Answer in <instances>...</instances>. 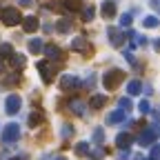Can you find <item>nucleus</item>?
<instances>
[{
	"label": "nucleus",
	"mask_w": 160,
	"mask_h": 160,
	"mask_svg": "<svg viewBox=\"0 0 160 160\" xmlns=\"http://www.w3.org/2000/svg\"><path fill=\"white\" fill-rule=\"evenodd\" d=\"M122 78H125L122 69H109V71L105 73V78H102V82H105L107 89H116L120 82H122Z\"/></svg>",
	"instance_id": "f257e3e1"
},
{
	"label": "nucleus",
	"mask_w": 160,
	"mask_h": 160,
	"mask_svg": "<svg viewBox=\"0 0 160 160\" xmlns=\"http://www.w3.org/2000/svg\"><path fill=\"white\" fill-rule=\"evenodd\" d=\"M0 20H2L7 27H13V25H18L20 20H22V16L18 13V9H16V7H7L2 13H0Z\"/></svg>",
	"instance_id": "f03ea898"
},
{
	"label": "nucleus",
	"mask_w": 160,
	"mask_h": 160,
	"mask_svg": "<svg viewBox=\"0 0 160 160\" xmlns=\"http://www.w3.org/2000/svg\"><path fill=\"white\" fill-rule=\"evenodd\" d=\"M156 136H158V125H151L149 129H145L142 133H140V138H138V142H140V147H147V145H153V142H156Z\"/></svg>",
	"instance_id": "7ed1b4c3"
},
{
	"label": "nucleus",
	"mask_w": 160,
	"mask_h": 160,
	"mask_svg": "<svg viewBox=\"0 0 160 160\" xmlns=\"http://www.w3.org/2000/svg\"><path fill=\"white\" fill-rule=\"evenodd\" d=\"M2 142H16V140L20 138V127L16 125V122H9L5 129H2Z\"/></svg>",
	"instance_id": "20e7f679"
},
{
	"label": "nucleus",
	"mask_w": 160,
	"mask_h": 160,
	"mask_svg": "<svg viewBox=\"0 0 160 160\" xmlns=\"http://www.w3.org/2000/svg\"><path fill=\"white\" fill-rule=\"evenodd\" d=\"M38 71H40V76H42V80H45V82H51V80H53V76H56V67H53L51 62H47V60L38 62Z\"/></svg>",
	"instance_id": "39448f33"
},
{
	"label": "nucleus",
	"mask_w": 160,
	"mask_h": 160,
	"mask_svg": "<svg viewBox=\"0 0 160 160\" xmlns=\"http://www.w3.org/2000/svg\"><path fill=\"white\" fill-rule=\"evenodd\" d=\"M20 107H22V100H20V96H9L7 102H5V111L9 116H16L20 111Z\"/></svg>",
	"instance_id": "423d86ee"
},
{
	"label": "nucleus",
	"mask_w": 160,
	"mask_h": 160,
	"mask_svg": "<svg viewBox=\"0 0 160 160\" xmlns=\"http://www.w3.org/2000/svg\"><path fill=\"white\" fill-rule=\"evenodd\" d=\"M107 33H109V40H111L113 47H120V45L125 42V31H120V29L111 27V29H107Z\"/></svg>",
	"instance_id": "0eeeda50"
},
{
	"label": "nucleus",
	"mask_w": 160,
	"mask_h": 160,
	"mask_svg": "<svg viewBox=\"0 0 160 160\" xmlns=\"http://www.w3.org/2000/svg\"><path fill=\"white\" fill-rule=\"evenodd\" d=\"M122 120H127V111L122 109H116L107 116V125H118V122H122Z\"/></svg>",
	"instance_id": "6e6552de"
},
{
	"label": "nucleus",
	"mask_w": 160,
	"mask_h": 160,
	"mask_svg": "<svg viewBox=\"0 0 160 160\" xmlns=\"http://www.w3.org/2000/svg\"><path fill=\"white\" fill-rule=\"evenodd\" d=\"M131 142H133V138H131V133H118V138H116V145L120 147V149H129L131 147Z\"/></svg>",
	"instance_id": "1a4fd4ad"
},
{
	"label": "nucleus",
	"mask_w": 160,
	"mask_h": 160,
	"mask_svg": "<svg viewBox=\"0 0 160 160\" xmlns=\"http://www.w3.org/2000/svg\"><path fill=\"white\" fill-rule=\"evenodd\" d=\"M60 87H62V89H76L78 87V78L76 76H62V78H60Z\"/></svg>",
	"instance_id": "9d476101"
},
{
	"label": "nucleus",
	"mask_w": 160,
	"mask_h": 160,
	"mask_svg": "<svg viewBox=\"0 0 160 160\" xmlns=\"http://www.w3.org/2000/svg\"><path fill=\"white\" fill-rule=\"evenodd\" d=\"M22 29H25V31H36V29H38V18H36V16L22 18Z\"/></svg>",
	"instance_id": "9b49d317"
},
{
	"label": "nucleus",
	"mask_w": 160,
	"mask_h": 160,
	"mask_svg": "<svg viewBox=\"0 0 160 160\" xmlns=\"http://www.w3.org/2000/svg\"><path fill=\"white\" fill-rule=\"evenodd\" d=\"M69 109H71L73 113H78V116H85V111H87V105L82 102V100H71V102H69Z\"/></svg>",
	"instance_id": "f8f14e48"
},
{
	"label": "nucleus",
	"mask_w": 160,
	"mask_h": 160,
	"mask_svg": "<svg viewBox=\"0 0 160 160\" xmlns=\"http://www.w3.org/2000/svg\"><path fill=\"white\" fill-rule=\"evenodd\" d=\"M71 49H76V51L82 53V51H87V49H91V47L87 45L85 38H73V40H71Z\"/></svg>",
	"instance_id": "ddd939ff"
},
{
	"label": "nucleus",
	"mask_w": 160,
	"mask_h": 160,
	"mask_svg": "<svg viewBox=\"0 0 160 160\" xmlns=\"http://www.w3.org/2000/svg\"><path fill=\"white\" fill-rule=\"evenodd\" d=\"M42 51L47 53V58H49V60H60V58H62V53H60V49H58L56 45H49V47H45Z\"/></svg>",
	"instance_id": "4468645a"
},
{
	"label": "nucleus",
	"mask_w": 160,
	"mask_h": 160,
	"mask_svg": "<svg viewBox=\"0 0 160 160\" xmlns=\"http://www.w3.org/2000/svg\"><path fill=\"white\" fill-rule=\"evenodd\" d=\"M127 91H129V96H138L140 91H142V82H140V80H131V82L127 85Z\"/></svg>",
	"instance_id": "2eb2a0df"
},
{
	"label": "nucleus",
	"mask_w": 160,
	"mask_h": 160,
	"mask_svg": "<svg viewBox=\"0 0 160 160\" xmlns=\"http://www.w3.org/2000/svg\"><path fill=\"white\" fill-rule=\"evenodd\" d=\"M11 67L13 69H22L25 67V56H20V53H11Z\"/></svg>",
	"instance_id": "dca6fc26"
},
{
	"label": "nucleus",
	"mask_w": 160,
	"mask_h": 160,
	"mask_svg": "<svg viewBox=\"0 0 160 160\" xmlns=\"http://www.w3.org/2000/svg\"><path fill=\"white\" fill-rule=\"evenodd\" d=\"M102 16H105V18H113V16H116V5H113V0H109V2L102 5Z\"/></svg>",
	"instance_id": "f3484780"
},
{
	"label": "nucleus",
	"mask_w": 160,
	"mask_h": 160,
	"mask_svg": "<svg viewBox=\"0 0 160 160\" xmlns=\"http://www.w3.org/2000/svg\"><path fill=\"white\" fill-rule=\"evenodd\" d=\"M29 51L31 53H40V51H42V40H40V38H31L29 40Z\"/></svg>",
	"instance_id": "a211bd4d"
},
{
	"label": "nucleus",
	"mask_w": 160,
	"mask_h": 160,
	"mask_svg": "<svg viewBox=\"0 0 160 160\" xmlns=\"http://www.w3.org/2000/svg\"><path fill=\"white\" fill-rule=\"evenodd\" d=\"M69 29H71L69 18H65V20H58V22H56V31H60V33H67Z\"/></svg>",
	"instance_id": "6ab92c4d"
},
{
	"label": "nucleus",
	"mask_w": 160,
	"mask_h": 160,
	"mask_svg": "<svg viewBox=\"0 0 160 160\" xmlns=\"http://www.w3.org/2000/svg\"><path fill=\"white\" fill-rule=\"evenodd\" d=\"M105 102H107V96H100V93H98V96H93V98H91V107H93V109L105 107Z\"/></svg>",
	"instance_id": "aec40b11"
},
{
	"label": "nucleus",
	"mask_w": 160,
	"mask_h": 160,
	"mask_svg": "<svg viewBox=\"0 0 160 160\" xmlns=\"http://www.w3.org/2000/svg\"><path fill=\"white\" fill-rule=\"evenodd\" d=\"M42 122V113L40 111H33L31 116H29V127H36V125H40Z\"/></svg>",
	"instance_id": "412c9836"
},
{
	"label": "nucleus",
	"mask_w": 160,
	"mask_h": 160,
	"mask_svg": "<svg viewBox=\"0 0 160 160\" xmlns=\"http://www.w3.org/2000/svg\"><path fill=\"white\" fill-rule=\"evenodd\" d=\"M93 142H96V145H102V142H105V131L100 129V127L93 129Z\"/></svg>",
	"instance_id": "4be33fe9"
},
{
	"label": "nucleus",
	"mask_w": 160,
	"mask_h": 160,
	"mask_svg": "<svg viewBox=\"0 0 160 160\" xmlns=\"http://www.w3.org/2000/svg\"><path fill=\"white\" fill-rule=\"evenodd\" d=\"M76 153L78 156H87L89 153V142H78L76 145Z\"/></svg>",
	"instance_id": "5701e85b"
},
{
	"label": "nucleus",
	"mask_w": 160,
	"mask_h": 160,
	"mask_svg": "<svg viewBox=\"0 0 160 160\" xmlns=\"http://www.w3.org/2000/svg\"><path fill=\"white\" fill-rule=\"evenodd\" d=\"M142 25H145V27H149V29H151V27H158V18H156V16H149V18H145V20H142Z\"/></svg>",
	"instance_id": "b1692460"
},
{
	"label": "nucleus",
	"mask_w": 160,
	"mask_h": 160,
	"mask_svg": "<svg viewBox=\"0 0 160 160\" xmlns=\"http://www.w3.org/2000/svg\"><path fill=\"white\" fill-rule=\"evenodd\" d=\"M131 20H133V16H131V13H125V16H120V25H122V27H129Z\"/></svg>",
	"instance_id": "393cba45"
},
{
	"label": "nucleus",
	"mask_w": 160,
	"mask_h": 160,
	"mask_svg": "<svg viewBox=\"0 0 160 160\" xmlns=\"http://www.w3.org/2000/svg\"><path fill=\"white\" fill-rule=\"evenodd\" d=\"M138 109H140V113H142V116H145V113H149V111H151V107H149V100H142V102L138 105Z\"/></svg>",
	"instance_id": "a878e982"
},
{
	"label": "nucleus",
	"mask_w": 160,
	"mask_h": 160,
	"mask_svg": "<svg viewBox=\"0 0 160 160\" xmlns=\"http://www.w3.org/2000/svg\"><path fill=\"white\" fill-rule=\"evenodd\" d=\"M120 109H122V111H131V100L122 98V100H120Z\"/></svg>",
	"instance_id": "bb28decb"
},
{
	"label": "nucleus",
	"mask_w": 160,
	"mask_h": 160,
	"mask_svg": "<svg viewBox=\"0 0 160 160\" xmlns=\"http://www.w3.org/2000/svg\"><path fill=\"white\" fill-rule=\"evenodd\" d=\"M11 53H13L11 45H0V56H11Z\"/></svg>",
	"instance_id": "cd10ccee"
},
{
	"label": "nucleus",
	"mask_w": 160,
	"mask_h": 160,
	"mask_svg": "<svg viewBox=\"0 0 160 160\" xmlns=\"http://www.w3.org/2000/svg\"><path fill=\"white\" fill-rule=\"evenodd\" d=\"M82 18H85V20H91V18H93V7H85V9H82Z\"/></svg>",
	"instance_id": "c85d7f7f"
},
{
	"label": "nucleus",
	"mask_w": 160,
	"mask_h": 160,
	"mask_svg": "<svg viewBox=\"0 0 160 160\" xmlns=\"http://www.w3.org/2000/svg\"><path fill=\"white\" fill-rule=\"evenodd\" d=\"M67 9H80V0H65Z\"/></svg>",
	"instance_id": "c756f323"
},
{
	"label": "nucleus",
	"mask_w": 160,
	"mask_h": 160,
	"mask_svg": "<svg viewBox=\"0 0 160 160\" xmlns=\"http://www.w3.org/2000/svg\"><path fill=\"white\" fill-rule=\"evenodd\" d=\"M158 156H160V147L153 145V147H151V156H149V160H158Z\"/></svg>",
	"instance_id": "7c9ffc66"
},
{
	"label": "nucleus",
	"mask_w": 160,
	"mask_h": 160,
	"mask_svg": "<svg viewBox=\"0 0 160 160\" xmlns=\"http://www.w3.org/2000/svg\"><path fill=\"white\" fill-rule=\"evenodd\" d=\"M62 136H65V138L73 136V127H71V125H65V127H62Z\"/></svg>",
	"instance_id": "2f4dec72"
},
{
	"label": "nucleus",
	"mask_w": 160,
	"mask_h": 160,
	"mask_svg": "<svg viewBox=\"0 0 160 160\" xmlns=\"http://www.w3.org/2000/svg\"><path fill=\"white\" fill-rule=\"evenodd\" d=\"M16 82H18V76H9V78L5 80V87H13Z\"/></svg>",
	"instance_id": "473e14b6"
},
{
	"label": "nucleus",
	"mask_w": 160,
	"mask_h": 160,
	"mask_svg": "<svg viewBox=\"0 0 160 160\" xmlns=\"http://www.w3.org/2000/svg\"><path fill=\"white\" fill-rule=\"evenodd\" d=\"M102 156H105V151H102V149H96V151H93V158H96V160H100Z\"/></svg>",
	"instance_id": "72a5a7b5"
},
{
	"label": "nucleus",
	"mask_w": 160,
	"mask_h": 160,
	"mask_svg": "<svg viewBox=\"0 0 160 160\" xmlns=\"http://www.w3.org/2000/svg\"><path fill=\"white\" fill-rule=\"evenodd\" d=\"M20 5H22V7H29V5H31V0H20Z\"/></svg>",
	"instance_id": "f704fd0d"
},
{
	"label": "nucleus",
	"mask_w": 160,
	"mask_h": 160,
	"mask_svg": "<svg viewBox=\"0 0 160 160\" xmlns=\"http://www.w3.org/2000/svg\"><path fill=\"white\" fill-rule=\"evenodd\" d=\"M151 7H153V9L158 11V7H160V5H158V0H151Z\"/></svg>",
	"instance_id": "c9c22d12"
},
{
	"label": "nucleus",
	"mask_w": 160,
	"mask_h": 160,
	"mask_svg": "<svg viewBox=\"0 0 160 160\" xmlns=\"http://www.w3.org/2000/svg\"><path fill=\"white\" fill-rule=\"evenodd\" d=\"M2 69H5V65H2V58H0V73H2Z\"/></svg>",
	"instance_id": "e433bc0d"
},
{
	"label": "nucleus",
	"mask_w": 160,
	"mask_h": 160,
	"mask_svg": "<svg viewBox=\"0 0 160 160\" xmlns=\"http://www.w3.org/2000/svg\"><path fill=\"white\" fill-rule=\"evenodd\" d=\"M56 160H67V158H65V156H58V158H56Z\"/></svg>",
	"instance_id": "4c0bfd02"
},
{
	"label": "nucleus",
	"mask_w": 160,
	"mask_h": 160,
	"mask_svg": "<svg viewBox=\"0 0 160 160\" xmlns=\"http://www.w3.org/2000/svg\"><path fill=\"white\" fill-rule=\"evenodd\" d=\"M11 160H22V158H11Z\"/></svg>",
	"instance_id": "58836bf2"
}]
</instances>
